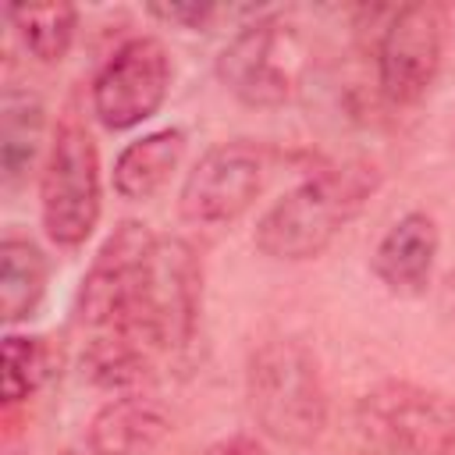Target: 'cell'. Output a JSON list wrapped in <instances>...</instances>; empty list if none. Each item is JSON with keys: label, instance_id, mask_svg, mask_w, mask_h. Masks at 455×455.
<instances>
[{"label": "cell", "instance_id": "cell-1", "mask_svg": "<svg viewBox=\"0 0 455 455\" xmlns=\"http://www.w3.org/2000/svg\"><path fill=\"white\" fill-rule=\"evenodd\" d=\"M377 181V167L363 160L299 181L256 220L252 245L281 263H302L320 256L338 238V231L366 206Z\"/></svg>", "mask_w": 455, "mask_h": 455}, {"label": "cell", "instance_id": "cell-2", "mask_svg": "<svg viewBox=\"0 0 455 455\" xmlns=\"http://www.w3.org/2000/svg\"><path fill=\"white\" fill-rule=\"evenodd\" d=\"M245 398L256 427L277 444L306 448L327 427L320 363L295 338H270L252 352L245 370Z\"/></svg>", "mask_w": 455, "mask_h": 455}, {"label": "cell", "instance_id": "cell-3", "mask_svg": "<svg viewBox=\"0 0 455 455\" xmlns=\"http://www.w3.org/2000/svg\"><path fill=\"white\" fill-rule=\"evenodd\" d=\"M203 302V263L185 238H156L142 270L135 306L121 327L153 352H178L192 341Z\"/></svg>", "mask_w": 455, "mask_h": 455}, {"label": "cell", "instance_id": "cell-4", "mask_svg": "<svg viewBox=\"0 0 455 455\" xmlns=\"http://www.w3.org/2000/svg\"><path fill=\"white\" fill-rule=\"evenodd\" d=\"M103 185L100 149L82 121L64 117L53 132L43 174H39V213L50 242L78 249L100 224Z\"/></svg>", "mask_w": 455, "mask_h": 455}, {"label": "cell", "instance_id": "cell-5", "mask_svg": "<svg viewBox=\"0 0 455 455\" xmlns=\"http://www.w3.org/2000/svg\"><path fill=\"white\" fill-rule=\"evenodd\" d=\"M267 174L263 146L249 139H231L210 146L181 181L178 213L188 224L217 228L238 220L259 196Z\"/></svg>", "mask_w": 455, "mask_h": 455}, {"label": "cell", "instance_id": "cell-6", "mask_svg": "<svg viewBox=\"0 0 455 455\" xmlns=\"http://www.w3.org/2000/svg\"><path fill=\"white\" fill-rule=\"evenodd\" d=\"M359 416L398 455H455V398L444 391L387 380L363 398Z\"/></svg>", "mask_w": 455, "mask_h": 455}, {"label": "cell", "instance_id": "cell-7", "mask_svg": "<svg viewBox=\"0 0 455 455\" xmlns=\"http://www.w3.org/2000/svg\"><path fill=\"white\" fill-rule=\"evenodd\" d=\"M171 89V57L160 39L135 36L121 43L92 78V114L110 132H128L149 121Z\"/></svg>", "mask_w": 455, "mask_h": 455}, {"label": "cell", "instance_id": "cell-8", "mask_svg": "<svg viewBox=\"0 0 455 455\" xmlns=\"http://www.w3.org/2000/svg\"><path fill=\"white\" fill-rule=\"evenodd\" d=\"M299 43L274 18L242 25L217 57V75L228 92L249 107H281L299 82Z\"/></svg>", "mask_w": 455, "mask_h": 455}, {"label": "cell", "instance_id": "cell-9", "mask_svg": "<svg viewBox=\"0 0 455 455\" xmlns=\"http://www.w3.org/2000/svg\"><path fill=\"white\" fill-rule=\"evenodd\" d=\"M444 57V11L437 4H405L391 14L377 43V82L395 107L427 96Z\"/></svg>", "mask_w": 455, "mask_h": 455}, {"label": "cell", "instance_id": "cell-10", "mask_svg": "<svg viewBox=\"0 0 455 455\" xmlns=\"http://www.w3.org/2000/svg\"><path fill=\"white\" fill-rule=\"evenodd\" d=\"M153 242L156 235L146 224L124 220L92 256L78 288V320L89 323L96 334L121 327L128 320Z\"/></svg>", "mask_w": 455, "mask_h": 455}, {"label": "cell", "instance_id": "cell-11", "mask_svg": "<svg viewBox=\"0 0 455 455\" xmlns=\"http://www.w3.org/2000/svg\"><path fill=\"white\" fill-rule=\"evenodd\" d=\"M437 224L423 210L402 213L373 249V274L395 295H419L437 263Z\"/></svg>", "mask_w": 455, "mask_h": 455}, {"label": "cell", "instance_id": "cell-12", "mask_svg": "<svg viewBox=\"0 0 455 455\" xmlns=\"http://www.w3.org/2000/svg\"><path fill=\"white\" fill-rule=\"evenodd\" d=\"M171 434L167 409L149 395H121L100 405L89 419V451L96 455H149Z\"/></svg>", "mask_w": 455, "mask_h": 455}, {"label": "cell", "instance_id": "cell-13", "mask_svg": "<svg viewBox=\"0 0 455 455\" xmlns=\"http://www.w3.org/2000/svg\"><path fill=\"white\" fill-rule=\"evenodd\" d=\"M181 156H185L181 128H156L132 139L114 160V192L132 203L153 199L167 185V178L178 171Z\"/></svg>", "mask_w": 455, "mask_h": 455}, {"label": "cell", "instance_id": "cell-14", "mask_svg": "<svg viewBox=\"0 0 455 455\" xmlns=\"http://www.w3.org/2000/svg\"><path fill=\"white\" fill-rule=\"evenodd\" d=\"M50 281V263L43 249L32 238L7 235L0 242V316L4 323H21L28 320Z\"/></svg>", "mask_w": 455, "mask_h": 455}, {"label": "cell", "instance_id": "cell-15", "mask_svg": "<svg viewBox=\"0 0 455 455\" xmlns=\"http://www.w3.org/2000/svg\"><path fill=\"white\" fill-rule=\"evenodd\" d=\"M43 124H46V110L36 92H21V89L4 92V100H0V167H4L7 185H18L25 178V171L32 167L39 142H43Z\"/></svg>", "mask_w": 455, "mask_h": 455}, {"label": "cell", "instance_id": "cell-16", "mask_svg": "<svg viewBox=\"0 0 455 455\" xmlns=\"http://www.w3.org/2000/svg\"><path fill=\"white\" fill-rule=\"evenodd\" d=\"M160 352H153L146 341L124 334V331H100L92 338V345L85 348V373L110 391H128L146 384L153 373V359Z\"/></svg>", "mask_w": 455, "mask_h": 455}, {"label": "cell", "instance_id": "cell-17", "mask_svg": "<svg viewBox=\"0 0 455 455\" xmlns=\"http://www.w3.org/2000/svg\"><path fill=\"white\" fill-rule=\"evenodd\" d=\"M7 18L36 60L57 64L68 57L78 28V11L71 4H14Z\"/></svg>", "mask_w": 455, "mask_h": 455}, {"label": "cell", "instance_id": "cell-18", "mask_svg": "<svg viewBox=\"0 0 455 455\" xmlns=\"http://www.w3.org/2000/svg\"><path fill=\"white\" fill-rule=\"evenodd\" d=\"M53 373V348L36 334L4 338V405L14 409L28 402Z\"/></svg>", "mask_w": 455, "mask_h": 455}, {"label": "cell", "instance_id": "cell-19", "mask_svg": "<svg viewBox=\"0 0 455 455\" xmlns=\"http://www.w3.org/2000/svg\"><path fill=\"white\" fill-rule=\"evenodd\" d=\"M149 14L160 18V21H171L178 28H206L220 14V7H210V4H153Z\"/></svg>", "mask_w": 455, "mask_h": 455}, {"label": "cell", "instance_id": "cell-20", "mask_svg": "<svg viewBox=\"0 0 455 455\" xmlns=\"http://www.w3.org/2000/svg\"><path fill=\"white\" fill-rule=\"evenodd\" d=\"M206 455H270V451L256 437H249V434H228V437L213 441L206 448Z\"/></svg>", "mask_w": 455, "mask_h": 455}, {"label": "cell", "instance_id": "cell-21", "mask_svg": "<svg viewBox=\"0 0 455 455\" xmlns=\"http://www.w3.org/2000/svg\"><path fill=\"white\" fill-rule=\"evenodd\" d=\"M441 309H444L448 320L455 323V274H448L444 284H441Z\"/></svg>", "mask_w": 455, "mask_h": 455}, {"label": "cell", "instance_id": "cell-22", "mask_svg": "<svg viewBox=\"0 0 455 455\" xmlns=\"http://www.w3.org/2000/svg\"><path fill=\"white\" fill-rule=\"evenodd\" d=\"M60 455H82V451H60ZM89 455H96V451H89Z\"/></svg>", "mask_w": 455, "mask_h": 455}]
</instances>
